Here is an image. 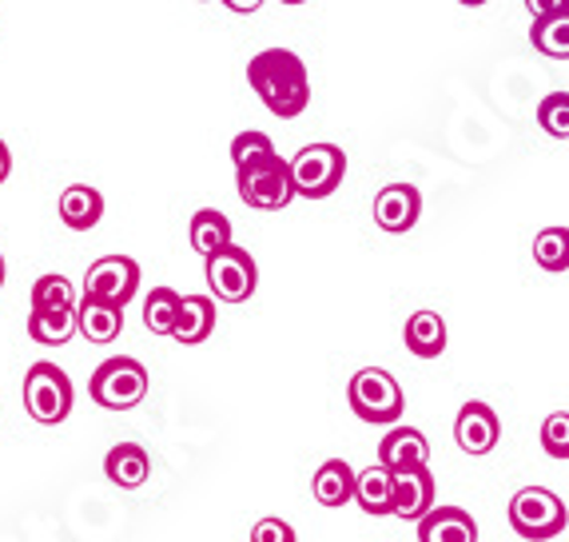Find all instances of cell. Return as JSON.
<instances>
[{"mask_svg": "<svg viewBox=\"0 0 569 542\" xmlns=\"http://www.w3.org/2000/svg\"><path fill=\"white\" fill-rule=\"evenodd\" d=\"M355 503H359L362 514H395V475H390L382 463H370L367 471H359L355 479Z\"/></svg>", "mask_w": 569, "mask_h": 542, "instance_id": "16", "label": "cell"}, {"mask_svg": "<svg viewBox=\"0 0 569 542\" xmlns=\"http://www.w3.org/2000/svg\"><path fill=\"white\" fill-rule=\"evenodd\" d=\"M188 239H191V248L200 252L203 259H211L216 252H223V248L236 244V239H231V219L216 208H200L196 216H191Z\"/></svg>", "mask_w": 569, "mask_h": 542, "instance_id": "20", "label": "cell"}, {"mask_svg": "<svg viewBox=\"0 0 569 542\" xmlns=\"http://www.w3.org/2000/svg\"><path fill=\"white\" fill-rule=\"evenodd\" d=\"M395 475V514L407 523H422L435 511V475L430 466H410V471H390Z\"/></svg>", "mask_w": 569, "mask_h": 542, "instance_id": "12", "label": "cell"}, {"mask_svg": "<svg viewBox=\"0 0 569 542\" xmlns=\"http://www.w3.org/2000/svg\"><path fill=\"white\" fill-rule=\"evenodd\" d=\"M355 479H359V471H355L347 459H327L319 471H315V499L323 506H331V511H339V506L355 503Z\"/></svg>", "mask_w": 569, "mask_h": 542, "instance_id": "17", "label": "cell"}, {"mask_svg": "<svg viewBox=\"0 0 569 542\" xmlns=\"http://www.w3.org/2000/svg\"><path fill=\"white\" fill-rule=\"evenodd\" d=\"M422 216V196H418L415 184H387V188L375 196V224L390 236H402L410 231Z\"/></svg>", "mask_w": 569, "mask_h": 542, "instance_id": "11", "label": "cell"}, {"mask_svg": "<svg viewBox=\"0 0 569 542\" xmlns=\"http://www.w3.org/2000/svg\"><path fill=\"white\" fill-rule=\"evenodd\" d=\"M72 380L60 372L57 363H32L29 375H24V411H29L37 423L44 427H60L68 415H72Z\"/></svg>", "mask_w": 569, "mask_h": 542, "instance_id": "6", "label": "cell"}, {"mask_svg": "<svg viewBox=\"0 0 569 542\" xmlns=\"http://www.w3.org/2000/svg\"><path fill=\"white\" fill-rule=\"evenodd\" d=\"M458 4H466V9H478V4H486V0H458Z\"/></svg>", "mask_w": 569, "mask_h": 542, "instance_id": "35", "label": "cell"}, {"mask_svg": "<svg viewBox=\"0 0 569 542\" xmlns=\"http://www.w3.org/2000/svg\"><path fill=\"white\" fill-rule=\"evenodd\" d=\"M140 292V264L128 256H104L88 267L84 295L88 299H104V304H132V295Z\"/></svg>", "mask_w": 569, "mask_h": 542, "instance_id": "9", "label": "cell"}, {"mask_svg": "<svg viewBox=\"0 0 569 542\" xmlns=\"http://www.w3.org/2000/svg\"><path fill=\"white\" fill-rule=\"evenodd\" d=\"M88 395L104 411H132L148 395V367L132 355H112L92 372Z\"/></svg>", "mask_w": 569, "mask_h": 542, "instance_id": "3", "label": "cell"}, {"mask_svg": "<svg viewBox=\"0 0 569 542\" xmlns=\"http://www.w3.org/2000/svg\"><path fill=\"white\" fill-rule=\"evenodd\" d=\"M77 307V287L68 276H40L32 284V312H64Z\"/></svg>", "mask_w": 569, "mask_h": 542, "instance_id": "27", "label": "cell"}, {"mask_svg": "<svg viewBox=\"0 0 569 542\" xmlns=\"http://www.w3.org/2000/svg\"><path fill=\"white\" fill-rule=\"evenodd\" d=\"M530 45L538 48L541 57L569 60V9L533 20V24H530Z\"/></svg>", "mask_w": 569, "mask_h": 542, "instance_id": "23", "label": "cell"}, {"mask_svg": "<svg viewBox=\"0 0 569 542\" xmlns=\"http://www.w3.org/2000/svg\"><path fill=\"white\" fill-rule=\"evenodd\" d=\"M402 343L418 359H438L447 352V319L438 312H415L402 327Z\"/></svg>", "mask_w": 569, "mask_h": 542, "instance_id": "18", "label": "cell"}, {"mask_svg": "<svg viewBox=\"0 0 569 542\" xmlns=\"http://www.w3.org/2000/svg\"><path fill=\"white\" fill-rule=\"evenodd\" d=\"M231 12H239V17H251V12H259L263 9V0H223Z\"/></svg>", "mask_w": 569, "mask_h": 542, "instance_id": "33", "label": "cell"}, {"mask_svg": "<svg viewBox=\"0 0 569 542\" xmlns=\"http://www.w3.org/2000/svg\"><path fill=\"white\" fill-rule=\"evenodd\" d=\"M0 287H4V256H0Z\"/></svg>", "mask_w": 569, "mask_h": 542, "instance_id": "36", "label": "cell"}, {"mask_svg": "<svg viewBox=\"0 0 569 542\" xmlns=\"http://www.w3.org/2000/svg\"><path fill=\"white\" fill-rule=\"evenodd\" d=\"M29 335L40 347H64L77 335V307H64V312H29Z\"/></svg>", "mask_w": 569, "mask_h": 542, "instance_id": "24", "label": "cell"}, {"mask_svg": "<svg viewBox=\"0 0 569 542\" xmlns=\"http://www.w3.org/2000/svg\"><path fill=\"white\" fill-rule=\"evenodd\" d=\"M180 307H183L180 292H171V287H156V292L143 299V327H148L152 335H176Z\"/></svg>", "mask_w": 569, "mask_h": 542, "instance_id": "25", "label": "cell"}, {"mask_svg": "<svg viewBox=\"0 0 569 542\" xmlns=\"http://www.w3.org/2000/svg\"><path fill=\"white\" fill-rule=\"evenodd\" d=\"M100 216H104V196L96 188H88V184H72V188H64V196H60V219H64L72 231H88L100 224Z\"/></svg>", "mask_w": 569, "mask_h": 542, "instance_id": "22", "label": "cell"}, {"mask_svg": "<svg viewBox=\"0 0 569 542\" xmlns=\"http://www.w3.org/2000/svg\"><path fill=\"white\" fill-rule=\"evenodd\" d=\"M379 463L387 471H410V466H430V443L418 427H390L379 443Z\"/></svg>", "mask_w": 569, "mask_h": 542, "instance_id": "13", "label": "cell"}, {"mask_svg": "<svg viewBox=\"0 0 569 542\" xmlns=\"http://www.w3.org/2000/svg\"><path fill=\"white\" fill-rule=\"evenodd\" d=\"M510 526L513 534H522L530 542L558 539L569 526V511L550 486H522L518 495L510 499Z\"/></svg>", "mask_w": 569, "mask_h": 542, "instance_id": "4", "label": "cell"}, {"mask_svg": "<svg viewBox=\"0 0 569 542\" xmlns=\"http://www.w3.org/2000/svg\"><path fill=\"white\" fill-rule=\"evenodd\" d=\"M283 4H303V0H283Z\"/></svg>", "mask_w": 569, "mask_h": 542, "instance_id": "37", "label": "cell"}, {"mask_svg": "<svg viewBox=\"0 0 569 542\" xmlns=\"http://www.w3.org/2000/svg\"><path fill=\"white\" fill-rule=\"evenodd\" d=\"M208 287L223 304H247L259 287V267H256V259H251V252L239 248V244L216 252V256L208 259Z\"/></svg>", "mask_w": 569, "mask_h": 542, "instance_id": "8", "label": "cell"}, {"mask_svg": "<svg viewBox=\"0 0 569 542\" xmlns=\"http://www.w3.org/2000/svg\"><path fill=\"white\" fill-rule=\"evenodd\" d=\"M251 542H295V526L276 519V514H263V519L251 526Z\"/></svg>", "mask_w": 569, "mask_h": 542, "instance_id": "31", "label": "cell"}, {"mask_svg": "<svg viewBox=\"0 0 569 542\" xmlns=\"http://www.w3.org/2000/svg\"><path fill=\"white\" fill-rule=\"evenodd\" d=\"M347 176V156L339 144H307L291 156V180L295 196L307 200H327Z\"/></svg>", "mask_w": 569, "mask_h": 542, "instance_id": "7", "label": "cell"}, {"mask_svg": "<svg viewBox=\"0 0 569 542\" xmlns=\"http://www.w3.org/2000/svg\"><path fill=\"white\" fill-rule=\"evenodd\" d=\"M526 9H530L533 20H538V17H550V12L569 9V0H526Z\"/></svg>", "mask_w": 569, "mask_h": 542, "instance_id": "32", "label": "cell"}, {"mask_svg": "<svg viewBox=\"0 0 569 542\" xmlns=\"http://www.w3.org/2000/svg\"><path fill=\"white\" fill-rule=\"evenodd\" d=\"M236 188L239 200L256 211H283L295 200V180H291V160L271 156V160L247 164L236 168Z\"/></svg>", "mask_w": 569, "mask_h": 542, "instance_id": "5", "label": "cell"}, {"mask_svg": "<svg viewBox=\"0 0 569 542\" xmlns=\"http://www.w3.org/2000/svg\"><path fill=\"white\" fill-rule=\"evenodd\" d=\"M77 332L88 343H112L123 332V307L104 304V299H80L77 304Z\"/></svg>", "mask_w": 569, "mask_h": 542, "instance_id": "19", "label": "cell"}, {"mask_svg": "<svg viewBox=\"0 0 569 542\" xmlns=\"http://www.w3.org/2000/svg\"><path fill=\"white\" fill-rule=\"evenodd\" d=\"M541 451L550 459H569V411H553L541 423Z\"/></svg>", "mask_w": 569, "mask_h": 542, "instance_id": "30", "label": "cell"}, {"mask_svg": "<svg viewBox=\"0 0 569 542\" xmlns=\"http://www.w3.org/2000/svg\"><path fill=\"white\" fill-rule=\"evenodd\" d=\"M538 125H541V132H550L553 140H569V92H550L541 100Z\"/></svg>", "mask_w": 569, "mask_h": 542, "instance_id": "28", "label": "cell"}, {"mask_svg": "<svg viewBox=\"0 0 569 542\" xmlns=\"http://www.w3.org/2000/svg\"><path fill=\"white\" fill-rule=\"evenodd\" d=\"M271 156H279V152H276V144H271V136L267 132H239L236 140H231V160H236V168L271 160Z\"/></svg>", "mask_w": 569, "mask_h": 542, "instance_id": "29", "label": "cell"}, {"mask_svg": "<svg viewBox=\"0 0 569 542\" xmlns=\"http://www.w3.org/2000/svg\"><path fill=\"white\" fill-rule=\"evenodd\" d=\"M347 403L362 423H379V427H399L402 411H407V395H402L399 380L382 367L355 372L351 387H347Z\"/></svg>", "mask_w": 569, "mask_h": 542, "instance_id": "2", "label": "cell"}, {"mask_svg": "<svg viewBox=\"0 0 569 542\" xmlns=\"http://www.w3.org/2000/svg\"><path fill=\"white\" fill-rule=\"evenodd\" d=\"M211 332H216V299H211V295H183L180 324H176L171 339H180L183 347H196V343H203Z\"/></svg>", "mask_w": 569, "mask_h": 542, "instance_id": "21", "label": "cell"}, {"mask_svg": "<svg viewBox=\"0 0 569 542\" xmlns=\"http://www.w3.org/2000/svg\"><path fill=\"white\" fill-rule=\"evenodd\" d=\"M9 171H12V156H9V144L0 140V184L9 180Z\"/></svg>", "mask_w": 569, "mask_h": 542, "instance_id": "34", "label": "cell"}, {"mask_svg": "<svg viewBox=\"0 0 569 542\" xmlns=\"http://www.w3.org/2000/svg\"><path fill=\"white\" fill-rule=\"evenodd\" d=\"M455 438L466 455H490L498 447V438H502V418L493 415L490 403L470 400L462 403V411L455 418Z\"/></svg>", "mask_w": 569, "mask_h": 542, "instance_id": "10", "label": "cell"}, {"mask_svg": "<svg viewBox=\"0 0 569 542\" xmlns=\"http://www.w3.org/2000/svg\"><path fill=\"white\" fill-rule=\"evenodd\" d=\"M418 542H478V523L462 506H435L418 523Z\"/></svg>", "mask_w": 569, "mask_h": 542, "instance_id": "14", "label": "cell"}, {"mask_svg": "<svg viewBox=\"0 0 569 542\" xmlns=\"http://www.w3.org/2000/svg\"><path fill=\"white\" fill-rule=\"evenodd\" d=\"M533 259L541 272H569V228H541L533 236Z\"/></svg>", "mask_w": 569, "mask_h": 542, "instance_id": "26", "label": "cell"}, {"mask_svg": "<svg viewBox=\"0 0 569 542\" xmlns=\"http://www.w3.org/2000/svg\"><path fill=\"white\" fill-rule=\"evenodd\" d=\"M247 85L267 105V112L279 120H295L311 105V77L307 65L295 57L291 48H263L247 65Z\"/></svg>", "mask_w": 569, "mask_h": 542, "instance_id": "1", "label": "cell"}, {"mask_svg": "<svg viewBox=\"0 0 569 542\" xmlns=\"http://www.w3.org/2000/svg\"><path fill=\"white\" fill-rule=\"evenodd\" d=\"M104 475L120 491H136V486H143L148 475H152V459H148V451L140 443H116L104 459Z\"/></svg>", "mask_w": 569, "mask_h": 542, "instance_id": "15", "label": "cell"}]
</instances>
